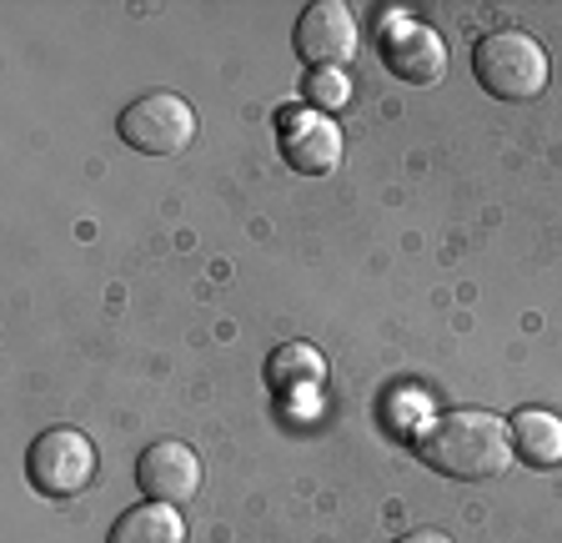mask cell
I'll return each mask as SVG.
<instances>
[{
	"label": "cell",
	"mask_w": 562,
	"mask_h": 543,
	"mask_svg": "<svg viewBox=\"0 0 562 543\" xmlns=\"http://www.w3.org/2000/svg\"><path fill=\"white\" fill-rule=\"evenodd\" d=\"M417 458L432 473H447L457 484H482L513 463V428L492 413H442L432 423H422L412 437Z\"/></svg>",
	"instance_id": "6da1fadb"
},
{
	"label": "cell",
	"mask_w": 562,
	"mask_h": 543,
	"mask_svg": "<svg viewBox=\"0 0 562 543\" xmlns=\"http://www.w3.org/2000/svg\"><path fill=\"white\" fill-rule=\"evenodd\" d=\"M472 71L492 101H532L548 86V51L527 31H492L472 51Z\"/></svg>",
	"instance_id": "7a4b0ae2"
},
{
	"label": "cell",
	"mask_w": 562,
	"mask_h": 543,
	"mask_svg": "<svg viewBox=\"0 0 562 543\" xmlns=\"http://www.w3.org/2000/svg\"><path fill=\"white\" fill-rule=\"evenodd\" d=\"M513 443L522 453V463L532 468H558L562 463V418L548 408H522L513 418Z\"/></svg>",
	"instance_id": "30bf717a"
},
{
	"label": "cell",
	"mask_w": 562,
	"mask_h": 543,
	"mask_svg": "<svg viewBox=\"0 0 562 543\" xmlns=\"http://www.w3.org/2000/svg\"><path fill=\"white\" fill-rule=\"evenodd\" d=\"M105 543H187V523L171 503H136L111 523Z\"/></svg>",
	"instance_id": "9c48e42d"
},
{
	"label": "cell",
	"mask_w": 562,
	"mask_h": 543,
	"mask_svg": "<svg viewBox=\"0 0 562 543\" xmlns=\"http://www.w3.org/2000/svg\"><path fill=\"white\" fill-rule=\"evenodd\" d=\"M397 543H452V539H447L442 529H412V533H402Z\"/></svg>",
	"instance_id": "4fadbf2b"
},
{
	"label": "cell",
	"mask_w": 562,
	"mask_h": 543,
	"mask_svg": "<svg viewBox=\"0 0 562 543\" xmlns=\"http://www.w3.org/2000/svg\"><path fill=\"white\" fill-rule=\"evenodd\" d=\"M281 156L302 177H327L341 162V131L322 111H296L281 121Z\"/></svg>",
	"instance_id": "ba28073f"
},
{
	"label": "cell",
	"mask_w": 562,
	"mask_h": 543,
	"mask_svg": "<svg viewBox=\"0 0 562 543\" xmlns=\"http://www.w3.org/2000/svg\"><path fill=\"white\" fill-rule=\"evenodd\" d=\"M25 478L35 494L56 498V503L81 498L95 478V443L76 428H46L25 453Z\"/></svg>",
	"instance_id": "3957f363"
},
{
	"label": "cell",
	"mask_w": 562,
	"mask_h": 543,
	"mask_svg": "<svg viewBox=\"0 0 562 543\" xmlns=\"http://www.w3.org/2000/svg\"><path fill=\"white\" fill-rule=\"evenodd\" d=\"M357 21L341 0H312L302 11L292 31V46H296V60H302L306 71H341L351 56H357Z\"/></svg>",
	"instance_id": "5b68a950"
},
{
	"label": "cell",
	"mask_w": 562,
	"mask_h": 543,
	"mask_svg": "<svg viewBox=\"0 0 562 543\" xmlns=\"http://www.w3.org/2000/svg\"><path fill=\"white\" fill-rule=\"evenodd\" d=\"M382 60H386V71L397 76V81H407V86H432V81H442V76H447L442 36H437L432 25H422V21L386 25Z\"/></svg>",
	"instance_id": "52a82bcc"
},
{
	"label": "cell",
	"mask_w": 562,
	"mask_h": 543,
	"mask_svg": "<svg viewBox=\"0 0 562 543\" xmlns=\"http://www.w3.org/2000/svg\"><path fill=\"white\" fill-rule=\"evenodd\" d=\"M116 131L121 142L140 156H176L196 142V111L176 91H146L121 111Z\"/></svg>",
	"instance_id": "277c9868"
},
{
	"label": "cell",
	"mask_w": 562,
	"mask_h": 543,
	"mask_svg": "<svg viewBox=\"0 0 562 543\" xmlns=\"http://www.w3.org/2000/svg\"><path fill=\"white\" fill-rule=\"evenodd\" d=\"M136 484L151 503H191L201 494V458L176 443V437H161L136 458Z\"/></svg>",
	"instance_id": "8992f818"
},
{
	"label": "cell",
	"mask_w": 562,
	"mask_h": 543,
	"mask_svg": "<svg viewBox=\"0 0 562 543\" xmlns=\"http://www.w3.org/2000/svg\"><path fill=\"white\" fill-rule=\"evenodd\" d=\"M267 383L277 392L316 388V383H327V363H322V353H316L312 343H286V347H277V353H271Z\"/></svg>",
	"instance_id": "8fae6325"
},
{
	"label": "cell",
	"mask_w": 562,
	"mask_h": 543,
	"mask_svg": "<svg viewBox=\"0 0 562 543\" xmlns=\"http://www.w3.org/2000/svg\"><path fill=\"white\" fill-rule=\"evenodd\" d=\"M306 96H312L316 111H337V107H347V81H341L337 71H316L312 86H306Z\"/></svg>",
	"instance_id": "7c38bea8"
}]
</instances>
